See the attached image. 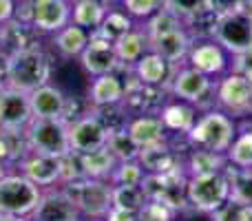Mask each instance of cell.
Wrapping results in <instances>:
<instances>
[{
    "mask_svg": "<svg viewBox=\"0 0 252 221\" xmlns=\"http://www.w3.org/2000/svg\"><path fill=\"white\" fill-rule=\"evenodd\" d=\"M16 16V0H0V25L13 20Z\"/></svg>",
    "mask_w": 252,
    "mask_h": 221,
    "instance_id": "7bdbcfd3",
    "label": "cell"
},
{
    "mask_svg": "<svg viewBox=\"0 0 252 221\" xmlns=\"http://www.w3.org/2000/svg\"><path fill=\"white\" fill-rule=\"evenodd\" d=\"M20 173L29 177L40 188H56L62 182V157L47 155V153H38L27 148L16 161Z\"/></svg>",
    "mask_w": 252,
    "mask_h": 221,
    "instance_id": "30bf717a",
    "label": "cell"
},
{
    "mask_svg": "<svg viewBox=\"0 0 252 221\" xmlns=\"http://www.w3.org/2000/svg\"><path fill=\"white\" fill-rule=\"evenodd\" d=\"M241 201H237V199H228L226 204L221 206V208H217L215 213H210L213 215V221H239V213H241Z\"/></svg>",
    "mask_w": 252,
    "mask_h": 221,
    "instance_id": "f35d334b",
    "label": "cell"
},
{
    "mask_svg": "<svg viewBox=\"0 0 252 221\" xmlns=\"http://www.w3.org/2000/svg\"><path fill=\"white\" fill-rule=\"evenodd\" d=\"M213 40L226 49V53H237L246 51L252 47V20L248 16L239 11H230L219 16L217 25L213 31Z\"/></svg>",
    "mask_w": 252,
    "mask_h": 221,
    "instance_id": "9c48e42d",
    "label": "cell"
},
{
    "mask_svg": "<svg viewBox=\"0 0 252 221\" xmlns=\"http://www.w3.org/2000/svg\"><path fill=\"white\" fill-rule=\"evenodd\" d=\"M237 137V124L228 113L223 111H206L201 117H197L192 128L186 133V139L192 148L221 153L226 155L232 139Z\"/></svg>",
    "mask_w": 252,
    "mask_h": 221,
    "instance_id": "7a4b0ae2",
    "label": "cell"
},
{
    "mask_svg": "<svg viewBox=\"0 0 252 221\" xmlns=\"http://www.w3.org/2000/svg\"><path fill=\"white\" fill-rule=\"evenodd\" d=\"M89 44V31L84 27L69 22L66 27H62L60 31L53 33V47L58 49L62 58H80V53L87 49Z\"/></svg>",
    "mask_w": 252,
    "mask_h": 221,
    "instance_id": "d4e9b609",
    "label": "cell"
},
{
    "mask_svg": "<svg viewBox=\"0 0 252 221\" xmlns=\"http://www.w3.org/2000/svg\"><path fill=\"white\" fill-rule=\"evenodd\" d=\"M111 128L104 124L100 115H82L69 120V139H71V151L73 153H89L95 148L106 146Z\"/></svg>",
    "mask_w": 252,
    "mask_h": 221,
    "instance_id": "8fae6325",
    "label": "cell"
},
{
    "mask_svg": "<svg viewBox=\"0 0 252 221\" xmlns=\"http://www.w3.org/2000/svg\"><path fill=\"white\" fill-rule=\"evenodd\" d=\"M126 130H128L130 139L135 142L137 148L153 146V144L166 139V126H164V122H161V117L151 115V113L133 117V120L126 124Z\"/></svg>",
    "mask_w": 252,
    "mask_h": 221,
    "instance_id": "44dd1931",
    "label": "cell"
},
{
    "mask_svg": "<svg viewBox=\"0 0 252 221\" xmlns=\"http://www.w3.org/2000/svg\"><path fill=\"white\" fill-rule=\"evenodd\" d=\"M135 78L146 87H159L170 78V64L155 51H146L133 64Z\"/></svg>",
    "mask_w": 252,
    "mask_h": 221,
    "instance_id": "603a6c76",
    "label": "cell"
},
{
    "mask_svg": "<svg viewBox=\"0 0 252 221\" xmlns=\"http://www.w3.org/2000/svg\"><path fill=\"white\" fill-rule=\"evenodd\" d=\"M239 221H252V204H244V206H241Z\"/></svg>",
    "mask_w": 252,
    "mask_h": 221,
    "instance_id": "bcb514c9",
    "label": "cell"
},
{
    "mask_svg": "<svg viewBox=\"0 0 252 221\" xmlns=\"http://www.w3.org/2000/svg\"><path fill=\"white\" fill-rule=\"evenodd\" d=\"M71 22V0H33L31 27L38 33H56Z\"/></svg>",
    "mask_w": 252,
    "mask_h": 221,
    "instance_id": "2e32d148",
    "label": "cell"
},
{
    "mask_svg": "<svg viewBox=\"0 0 252 221\" xmlns=\"http://www.w3.org/2000/svg\"><path fill=\"white\" fill-rule=\"evenodd\" d=\"M144 201H146V192L139 184H118V186H113V206H118V208L137 213L144 206Z\"/></svg>",
    "mask_w": 252,
    "mask_h": 221,
    "instance_id": "1f68e13d",
    "label": "cell"
},
{
    "mask_svg": "<svg viewBox=\"0 0 252 221\" xmlns=\"http://www.w3.org/2000/svg\"><path fill=\"white\" fill-rule=\"evenodd\" d=\"M80 166H82V175L91 179H106L109 182L113 168L118 166V157L111 153L109 146L95 148L89 153H80Z\"/></svg>",
    "mask_w": 252,
    "mask_h": 221,
    "instance_id": "cb8c5ba5",
    "label": "cell"
},
{
    "mask_svg": "<svg viewBox=\"0 0 252 221\" xmlns=\"http://www.w3.org/2000/svg\"><path fill=\"white\" fill-rule=\"evenodd\" d=\"M223 159L221 153H213V151H204V148H192L190 157H188L186 170L188 175H206V173H217L223 170Z\"/></svg>",
    "mask_w": 252,
    "mask_h": 221,
    "instance_id": "f1b7e54d",
    "label": "cell"
},
{
    "mask_svg": "<svg viewBox=\"0 0 252 221\" xmlns=\"http://www.w3.org/2000/svg\"><path fill=\"white\" fill-rule=\"evenodd\" d=\"M179 27H184L182 18H177L170 9L161 7L159 11H155L151 18H146L144 31H146L148 40H153V38H159V35L168 33V31H173V29H179Z\"/></svg>",
    "mask_w": 252,
    "mask_h": 221,
    "instance_id": "d6a6232c",
    "label": "cell"
},
{
    "mask_svg": "<svg viewBox=\"0 0 252 221\" xmlns=\"http://www.w3.org/2000/svg\"><path fill=\"white\" fill-rule=\"evenodd\" d=\"M235 58V73H241L246 80H250L252 82V47L250 49H246V51H241V53H237V56H232Z\"/></svg>",
    "mask_w": 252,
    "mask_h": 221,
    "instance_id": "ab89813d",
    "label": "cell"
},
{
    "mask_svg": "<svg viewBox=\"0 0 252 221\" xmlns=\"http://www.w3.org/2000/svg\"><path fill=\"white\" fill-rule=\"evenodd\" d=\"M4 173H7V170H4V164H2V161H0V177H2Z\"/></svg>",
    "mask_w": 252,
    "mask_h": 221,
    "instance_id": "c3c4849f",
    "label": "cell"
},
{
    "mask_svg": "<svg viewBox=\"0 0 252 221\" xmlns=\"http://www.w3.org/2000/svg\"><path fill=\"white\" fill-rule=\"evenodd\" d=\"M82 213L62 188H44L29 221H80Z\"/></svg>",
    "mask_w": 252,
    "mask_h": 221,
    "instance_id": "5bb4252c",
    "label": "cell"
},
{
    "mask_svg": "<svg viewBox=\"0 0 252 221\" xmlns=\"http://www.w3.org/2000/svg\"><path fill=\"white\" fill-rule=\"evenodd\" d=\"M33 120L29 93L13 87L0 89V133H25Z\"/></svg>",
    "mask_w": 252,
    "mask_h": 221,
    "instance_id": "ba28073f",
    "label": "cell"
},
{
    "mask_svg": "<svg viewBox=\"0 0 252 221\" xmlns=\"http://www.w3.org/2000/svg\"><path fill=\"white\" fill-rule=\"evenodd\" d=\"M159 117L164 122L166 130H175V133H184L192 128L197 120V113L188 102H170V104H164L159 111Z\"/></svg>",
    "mask_w": 252,
    "mask_h": 221,
    "instance_id": "4316f807",
    "label": "cell"
},
{
    "mask_svg": "<svg viewBox=\"0 0 252 221\" xmlns=\"http://www.w3.org/2000/svg\"><path fill=\"white\" fill-rule=\"evenodd\" d=\"M137 161L142 164L144 173H148V175H164L179 166L177 155H175V151L170 148V144L166 142V139L153 144V146L139 148Z\"/></svg>",
    "mask_w": 252,
    "mask_h": 221,
    "instance_id": "7402d4cb",
    "label": "cell"
},
{
    "mask_svg": "<svg viewBox=\"0 0 252 221\" xmlns=\"http://www.w3.org/2000/svg\"><path fill=\"white\" fill-rule=\"evenodd\" d=\"M89 102L95 109L106 106H120L124 102V82L115 73L97 75L89 87Z\"/></svg>",
    "mask_w": 252,
    "mask_h": 221,
    "instance_id": "ffe728a7",
    "label": "cell"
},
{
    "mask_svg": "<svg viewBox=\"0 0 252 221\" xmlns=\"http://www.w3.org/2000/svg\"><path fill=\"white\" fill-rule=\"evenodd\" d=\"M133 18L128 16L126 11H120V9H109L104 16V20H102V25L97 27V31L100 35H104V38H109L111 42H115V40L120 38V35H124L126 31L133 29Z\"/></svg>",
    "mask_w": 252,
    "mask_h": 221,
    "instance_id": "4dcf8cb0",
    "label": "cell"
},
{
    "mask_svg": "<svg viewBox=\"0 0 252 221\" xmlns=\"http://www.w3.org/2000/svg\"><path fill=\"white\" fill-rule=\"evenodd\" d=\"M31 100V111L33 117H66L69 115V97L64 95V91L53 84H42L35 91L29 93Z\"/></svg>",
    "mask_w": 252,
    "mask_h": 221,
    "instance_id": "ac0fdd59",
    "label": "cell"
},
{
    "mask_svg": "<svg viewBox=\"0 0 252 221\" xmlns=\"http://www.w3.org/2000/svg\"><path fill=\"white\" fill-rule=\"evenodd\" d=\"M106 146L111 148L118 161H124V159H137L139 155V148L135 146V142L130 139L128 130L126 126H120V128H113L109 133V139H106Z\"/></svg>",
    "mask_w": 252,
    "mask_h": 221,
    "instance_id": "836d02e7",
    "label": "cell"
},
{
    "mask_svg": "<svg viewBox=\"0 0 252 221\" xmlns=\"http://www.w3.org/2000/svg\"><path fill=\"white\" fill-rule=\"evenodd\" d=\"M186 184H188L186 173L182 170V166H177V168L168 170V173H164V175H148L146 173L139 186L146 192V199L161 201V204H166L173 213H177V210H182L184 206L188 204Z\"/></svg>",
    "mask_w": 252,
    "mask_h": 221,
    "instance_id": "52a82bcc",
    "label": "cell"
},
{
    "mask_svg": "<svg viewBox=\"0 0 252 221\" xmlns=\"http://www.w3.org/2000/svg\"><path fill=\"white\" fill-rule=\"evenodd\" d=\"M228 161L237 166L239 170H250L252 168V130H241L237 137L232 139L230 148L226 153Z\"/></svg>",
    "mask_w": 252,
    "mask_h": 221,
    "instance_id": "f546056e",
    "label": "cell"
},
{
    "mask_svg": "<svg viewBox=\"0 0 252 221\" xmlns=\"http://www.w3.org/2000/svg\"><path fill=\"white\" fill-rule=\"evenodd\" d=\"M144 175L146 173H144L142 164H139L137 159H124V161H118V166L113 168L109 182L113 184V186H118V184H142Z\"/></svg>",
    "mask_w": 252,
    "mask_h": 221,
    "instance_id": "e575fe53",
    "label": "cell"
},
{
    "mask_svg": "<svg viewBox=\"0 0 252 221\" xmlns=\"http://www.w3.org/2000/svg\"><path fill=\"white\" fill-rule=\"evenodd\" d=\"M170 73H173V66H170ZM170 91L175 97L188 102V104H199L213 91V82H210V75L201 73L192 66H184L170 75Z\"/></svg>",
    "mask_w": 252,
    "mask_h": 221,
    "instance_id": "9a60e30c",
    "label": "cell"
},
{
    "mask_svg": "<svg viewBox=\"0 0 252 221\" xmlns=\"http://www.w3.org/2000/svg\"><path fill=\"white\" fill-rule=\"evenodd\" d=\"M173 210L166 204L155 199H146L144 206L137 210V221H173Z\"/></svg>",
    "mask_w": 252,
    "mask_h": 221,
    "instance_id": "8d00e7d4",
    "label": "cell"
},
{
    "mask_svg": "<svg viewBox=\"0 0 252 221\" xmlns=\"http://www.w3.org/2000/svg\"><path fill=\"white\" fill-rule=\"evenodd\" d=\"M232 195L230 177L226 170H217V173H206V175H188L186 184V199L199 213H215L221 208Z\"/></svg>",
    "mask_w": 252,
    "mask_h": 221,
    "instance_id": "277c9868",
    "label": "cell"
},
{
    "mask_svg": "<svg viewBox=\"0 0 252 221\" xmlns=\"http://www.w3.org/2000/svg\"><path fill=\"white\" fill-rule=\"evenodd\" d=\"M210 9H213L217 16H223V13L237 11V0H206Z\"/></svg>",
    "mask_w": 252,
    "mask_h": 221,
    "instance_id": "60d3db41",
    "label": "cell"
},
{
    "mask_svg": "<svg viewBox=\"0 0 252 221\" xmlns=\"http://www.w3.org/2000/svg\"><path fill=\"white\" fill-rule=\"evenodd\" d=\"M60 188L89 219H104L106 213L113 208V186L106 179L80 177L73 182L60 184Z\"/></svg>",
    "mask_w": 252,
    "mask_h": 221,
    "instance_id": "3957f363",
    "label": "cell"
},
{
    "mask_svg": "<svg viewBox=\"0 0 252 221\" xmlns=\"http://www.w3.org/2000/svg\"><path fill=\"white\" fill-rule=\"evenodd\" d=\"M51 78V58L42 47L31 44L9 56V82L7 87L20 89L25 93L35 91Z\"/></svg>",
    "mask_w": 252,
    "mask_h": 221,
    "instance_id": "6da1fadb",
    "label": "cell"
},
{
    "mask_svg": "<svg viewBox=\"0 0 252 221\" xmlns=\"http://www.w3.org/2000/svg\"><path fill=\"white\" fill-rule=\"evenodd\" d=\"M190 47H192V38L186 31V27H179V29L168 31V33L159 35V38L148 40V51L159 53L170 66L177 64L184 58H188Z\"/></svg>",
    "mask_w": 252,
    "mask_h": 221,
    "instance_id": "d6986e66",
    "label": "cell"
},
{
    "mask_svg": "<svg viewBox=\"0 0 252 221\" xmlns=\"http://www.w3.org/2000/svg\"><path fill=\"white\" fill-rule=\"evenodd\" d=\"M115 56H118L120 64H135L144 53L148 51V35L144 29H130L124 35H120L113 42Z\"/></svg>",
    "mask_w": 252,
    "mask_h": 221,
    "instance_id": "484cf974",
    "label": "cell"
},
{
    "mask_svg": "<svg viewBox=\"0 0 252 221\" xmlns=\"http://www.w3.org/2000/svg\"><path fill=\"white\" fill-rule=\"evenodd\" d=\"M25 137L31 151L58 157L71 153L69 120L66 117H33L25 130Z\"/></svg>",
    "mask_w": 252,
    "mask_h": 221,
    "instance_id": "8992f818",
    "label": "cell"
},
{
    "mask_svg": "<svg viewBox=\"0 0 252 221\" xmlns=\"http://www.w3.org/2000/svg\"><path fill=\"white\" fill-rule=\"evenodd\" d=\"M237 11L248 16L252 20V0H237Z\"/></svg>",
    "mask_w": 252,
    "mask_h": 221,
    "instance_id": "f6af8a7d",
    "label": "cell"
},
{
    "mask_svg": "<svg viewBox=\"0 0 252 221\" xmlns=\"http://www.w3.org/2000/svg\"><path fill=\"white\" fill-rule=\"evenodd\" d=\"M104 221H137V213H130V210H124V208L113 206V208L106 213Z\"/></svg>",
    "mask_w": 252,
    "mask_h": 221,
    "instance_id": "b9f144b4",
    "label": "cell"
},
{
    "mask_svg": "<svg viewBox=\"0 0 252 221\" xmlns=\"http://www.w3.org/2000/svg\"><path fill=\"white\" fill-rule=\"evenodd\" d=\"M113 9V7H111ZM109 7L100 0H71V22L84 27L87 31H93L102 25Z\"/></svg>",
    "mask_w": 252,
    "mask_h": 221,
    "instance_id": "83f0119b",
    "label": "cell"
},
{
    "mask_svg": "<svg viewBox=\"0 0 252 221\" xmlns=\"http://www.w3.org/2000/svg\"><path fill=\"white\" fill-rule=\"evenodd\" d=\"M13 159V151H11V144H9V139L4 137L2 133H0V161L2 164H7V161Z\"/></svg>",
    "mask_w": 252,
    "mask_h": 221,
    "instance_id": "ee69618b",
    "label": "cell"
},
{
    "mask_svg": "<svg viewBox=\"0 0 252 221\" xmlns=\"http://www.w3.org/2000/svg\"><path fill=\"white\" fill-rule=\"evenodd\" d=\"M122 7L130 18L146 20V18H151L153 13L164 7V0H122Z\"/></svg>",
    "mask_w": 252,
    "mask_h": 221,
    "instance_id": "d590c367",
    "label": "cell"
},
{
    "mask_svg": "<svg viewBox=\"0 0 252 221\" xmlns=\"http://www.w3.org/2000/svg\"><path fill=\"white\" fill-rule=\"evenodd\" d=\"M40 197L42 188L22 173H4L0 177V215L29 217Z\"/></svg>",
    "mask_w": 252,
    "mask_h": 221,
    "instance_id": "5b68a950",
    "label": "cell"
},
{
    "mask_svg": "<svg viewBox=\"0 0 252 221\" xmlns=\"http://www.w3.org/2000/svg\"><path fill=\"white\" fill-rule=\"evenodd\" d=\"M0 221H29V217H13V215H0Z\"/></svg>",
    "mask_w": 252,
    "mask_h": 221,
    "instance_id": "7dc6e473",
    "label": "cell"
},
{
    "mask_svg": "<svg viewBox=\"0 0 252 221\" xmlns=\"http://www.w3.org/2000/svg\"><path fill=\"white\" fill-rule=\"evenodd\" d=\"M188 64L206 75H219L228 69L226 49H223L221 44H217L215 40L197 42V44H192L190 51H188Z\"/></svg>",
    "mask_w": 252,
    "mask_h": 221,
    "instance_id": "e0dca14e",
    "label": "cell"
},
{
    "mask_svg": "<svg viewBox=\"0 0 252 221\" xmlns=\"http://www.w3.org/2000/svg\"><path fill=\"white\" fill-rule=\"evenodd\" d=\"M0 38H2V25H0Z\"/></svg>",
    "mask_w": 252,
    "mask_h": 221,
    "instance_id": "681fc988",
    "label": "cell"
},
{
    "mask_svg": "<svg viewBox=\"0 0 252 221\" xmlns=\"http://www.w3.org/2000/svg\"><path fill=\"white\" fill-rule=\"evenodd\" d=\"M80 64L89 75L97 78V75L115 73L120 66V60L115 56L113 42L104 35H100L97 31L89 33V44L82 53H80Z\"/></svg>",
    "mask_w": 252,
    "mask_h": 221,
    "instance_id": "7c38bea8",
    "label": "cell"
},
{
    "mask_svg": "<svg viewBox=\"0 0 252 221\" xmlns=\"http://www.w3.org/2000/svg\"><path fill=\"white\" fill-rule=\"evenodd\" d=\"M164 7L170 9V11L177 18H182V22H184L190 16H195L197 11H201V9L206 7V0H164Z\"/></svg>",
    "mask_w": 252,
    "mask_h": 221,
    "instance_id": "74e56055",
    "label": "cell"
},
{
    "mask_svg": "<svg viewBox=\"0 0 252 221\" xmlns=\"http://www.w3.org/2000/svg\"><path fill=\"white\" fill-rule=\"evenodd\" d=\"M215 95L219 106L232 115H248L252 111V82L241 73H228L215 89Z\"/></svg>",
    "mask_w": 252,
    "mask_h": 221,
    "instance_id": "4fadbf2b",
    "label": "cell"
}]
</instances>
